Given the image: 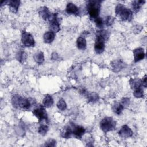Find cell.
Returning a JSON list of instances; mask_svg holds the SVG:
<instances>
[{
	"label": "cell",
	"instance_id": "cell-1",
	"mask_svg": "<svg viewBox=\"0 0 147 147\" xmlns=\"http://www.w3.org/2000/svg\"><path fill=\"white\" fill-rule=\"evenodd\" d=\"M11 103L16 109L28 110L35 104V101L31 98H24L18 95H15L12 97Z\"/></svg>",
	"mask_w": 147,
	"mask_h": 147
},
{
	"label": "cell",
	"instance_id": "cell-2",
	"mask_svg": "<svg viewBox=\"0 0 147 147\" xmlns=\"http://www.w3.org/2000/svg\"><path fill=\"white\" fill-rule=\"evenodd\" d=\"M116 16L123 21H130L133 18V11L123 4H118L115 9Z\"/></svg>",
	"mask_w": 147,
	"mask_h": 147
},
{
	"label": "cell",
	"instance_id": "cell-3",
	"mask_svg": "<svg viewBox=\"0 0 147 147\" xmlns=\"http://www.w3.org/2000/svg\"><path fill=\"white\" fill-rule=\"evenodd\" d=\"M101 2L100 1L98 0H91L87 1L86 5L87 10L91 19L94 20L99 17L101 7Z\"/></svg>",
	"mask_w": 147,
	"mask_h": 147
},
{
	"label": "cell",
	"instance_id": "cell-4",
	"mask_svg": "<svg viewBox=\"0 0 147 147\" xmlns=\"http://www.w3.org/2000/svg\"><path fill=\"white\" fill-rule=\"evenodd\" d=\"M116 126V122L110 117L103 118L100 122V127L104 133L113 130Z\"/></svg>",
	"mask_w": 147,
	"mask_h": 147
},
{
	"label": "cell",
	"instance_id": "cell-5",
	"mask_svg": "<svg viewBox=\"0 0 147 147\" xmlns=\"http://www.w3.org/2000/svg\"><path fill=\"white\" fill-rule=\"evenodd\" d=\"M33 114L35 117H36L39 122L43 120L45 121H48V115L46 110L43 105H40L37 106L32 111Z\"/></svg>",
	"mask_w": 147,
	"mask_h": 147
},
{
	"label": "cell",
	"instance_id": "cell-6",
	"mask_svg": "<svg viewBox=\"0 0 147 147\" xmlns=\"http://www.w3.org/2000/svg\"><path fill=\"white\" fill-rule=\"evenodd\" d=\"M21 42L23 45L27 47H33L35 44V41L33 36L25 30L22 32Z\"/></svg>",
	"mask_w": 147,
	"mask_h": 147
},
{
	"label": "cell",
	"instance_id": "cell-7",
	"mask_svg": "<svg viewBox=\"0 0 147 147\" xmlns=\"http://www.w3.org/2000/svg\"><path fill=\"white\" fill-rule=\"evenodd\" d=\"M59 18L57 17V14L56 13L52 14L51 18L49 21V29L51 31L54 33L58 32L60 30V23L59 21Z\"/></svg>",
	"mask_w": 147,
	"mask_h": 147
},
{
	"label": "cell",
	"instance_id": "cell-8",
	"mask_svg": "<svg viewBox=\"0 0 147 147\" xmlns=\"http://www.w3.org/2000/svg\"><path fill=\"white\" fill-rule=\"evenodd\" d=\"M70 125L72 128V135L76 138L80 139L85 133V129L82 126L76 125L73 123H71Z\"/></svg>",
	"mask_w": 147,
	"mask_h": 147
},
{
	"label": "cell",
	"instance_id": "cell-9",
	"mask_svg": "<svg viewBox=\"0 0 147 147\" xmlns=\"http://www.w3.org/2000/svg\"><path fill=\"white\" fill-rule=\"evenodd\" d=\"M105 41L99 36H96L95 42L94 44V49L97 54L102 53L105 48Z\"/></svg>",
	"mask_w": 147,
	"mask_h": 147
},
{
	"label": "cell",
	"instance_id": "cell-10",
	"mask_svg": "<svg viewBox=\"0 0 147 147\" xmlns=\"http://www.w3.org/2000/svg\"><path fill=\"white\" fill-rule=\"evenodd\" d=\"M119 136L122 138H129L132 136L133 131L131 129L126 125H123L118 131Z\"/></svg>",
	"mask_w": 147,
	"mask_h": 147
},
{
	"label": "cell",
	"instance_id": "cell-11",
	"mask_svg": "<svg viewBox=\"0 0 147 147\" xmlns=\"http://www.w3.org/2000/svg\"><path fill=\"white\" fill-rule=\"evenodd\" d=\"M111 69L114 72H118L125 67V63L121 60H114L110 63Z\"/></svg>",
	"mask_w": 147,
	"mask_h": 147
},
{
	"label": "cell",
	"instance_id": "cell-12",
	"mask_svg": "<svg viewBox=\"0 0 147 147\" xmlns=\"http://www.w3.org/2000/svg\"><path fill=\"white\" fill-rule=\"evenodd\" d=\"M133 55L134 62H138L145 57V54L144 50L142 48H137L133 50Z\"/></svg>",
	"mask_w": 147,
	"mask_h": 147
},
{
	"label": "cell",
	"instance_id": "cell-13",
	"mask_svg": "<svg viewBox=\"0 0 147 147\" xmlns=\"http://www.w3.org/2000/svg\"><path fill=\"white\" fill-rule=\"evenodd\" d=\"M38 14L45 21H49L52 16V14L46 6L40 7L38 10Z\"/></svg>",
	"mask_w": 147,
	"mask_h": 147
},
{
	"label": "cell",
	"instance_id": "cell-14",
	"mask_svg": "<svg viewBox=\"0 0 147 147\" xmlns=\"http://www.w3.org/2000/svg\"><path fill=\"white\" fill-rule=\"evenodd\" d=\"M66 12L69 14H78L79 9L78 7L72 3H68L65 9Z\"/></svg>",
	"mask_w": 147,
	"mask_h": 147
},
{
	"label": "cell",
	"instance_id": "cell-15",
	"mask_svg": "<svg viewBox=\"0 0 147 147\" xmlns=\"http://www.w3.org/2000/svg\"><path fill=\"white\" fill-rule=\"evenodd\" d=\"M60 135L62 137L65 138H69L72 136V128L70 125L65 126L61 131Z\"/></svg>",
	"mask_w": 147,
	"mask_h": 147
},
{
	"label": "cell",
	"instance_id": "cell-16",
	"mask_svg": "<svg viewBox=\"0 0 147 147\" xmlns=\"http://www.w3.org/2000/svg\"><path fill=\"white\" fill-rule=\"evenodd\" d=\"M20 1L18 0H11L8 1V5L9 6L10 10L14 13H16L18 11Z\"/></svg>",
	"mask_w": 147,
	"mask_h": 147
},
{
	"label": "cell",
	"instance_id": "cell-17",
	"mask_svg": "<svg viewBox=\"0 0 147 147\" xmlns=\"http://www.w3.org/2000/svg\"><path fill=\"white\" fill-rule=\"evenodd\" d=\"M130 86L131 87V88L133 90L137 89L138 88L142 87V80L138 78H131L129 80Z\"/></svg>",
	"mask_w": 147,
	"mask_h": 147
},
{
	"label": "cell",
	"instance_id": "cell-18",
	"mask_svg": "<svg viewBox=\"0 0 147 147\" xmlns=\"http://www.w3.org/2000/svg\"><path fill=\"white\" fill-rule=\"evenodd\" d=\"M55 37V34L54 32H53L51 30L47 31L44 34V36H43L44 41V42L47 44L51 43L54 40Z\"/></svg>",
	"mask_w": 147,
	"mask_h": 147
},
{
	"label": "cell",
	"instance_id": "cell-19",
	"mask_svg": "<svg viewBox=\"0 0 147 147\" xmlns=\"http://www.w3.org/2000/svg\"><path fill=\"white\" fill-rule=\"evenodd\" d=\"M145 2V1H134L131 3V7L132 10L134 12L137 13L140 10L141 6Z\"/></svg>",
	"mask_w": 147,
	"mask_h": 147
},
{
	"label": "cell",
	"instance_id": "cell-20",
	"mask_svg": "<svg viewBox=\"0 0 147 147\" xmlns=\"http://www.w3.org/2000/svg\"><path fill=\"white\" fill-rule=\"evenodd\" d=\"M53 104V99L50 95H46L42 100V105L44 107L49 108Z\"/></svg>",
	"mask_w": 147,
	"mask_h": 147
},
{
	"label": "cell",
	"instance_id": "cell-21",
	"mask_svg": "<svg viewBox=\"0 0 147 147\" xmlns=\"http://www.w3.org/2000/svg\"><path fill=\"white\" fill-rule=\"evenodd\" d=\"M76 45L79 49L84 50L87 47L86 40L83 37H79L76 41Z\"/></svg>",
	"mask_w": 147,
	"mask_h": 147
},
{
	"label": "cell",
	"instance_id": "cell-22",
	"mask_svg": "<svg viewBox=\"0 0 147 147\" xmlns=\"http://www.w3.org/2000/svg\"><path fill=\"white\" fill-rule=\"evenodd\" d=\"M123 109H124V106L121 103L116 102L112 106L113 111L117 115L121 114Z\"/></svg>",
	"mask_w": 147,
	"mask_h": 147
},
{
	"label": "cell",
	"instance_id": "cell-23",
	"mask_svg": "<svg viewBox=\"0 0 147 147\" xmlns=\"http://www.w3.org/2000/svg\"><path fill=\"white\" fill-rule=\"evenodd\" d=\"M33 58L37 63L41 64L44 61V55L43 52L41 51L37 52L36 53H34Z\"/></svg>",
	"mask_w": 147,
	"mask_h": 147
},
{
	"label": "cell",
	"instance_id": "cell-24",
	"mask_svg": "<svg viewBox=\"0 0 147 147\" xmlns=\"http://www.w3.org/2000/svg\"><path fill=\"white\" fill-rule=\"evenodd\" d=\"M86 95L87 96V98L88 100V102L94 103L96 102L99 99V96L95 92H92V93H86Z\"/></svg>",
	"mask_w": 147,
	"mask_h": 147
},
{
	"label": "cell",
	"instance_id": "cell-25",
	"mask_svg": "<svg viewBox=\"0 0 147 147\" xmlns=\"http://www.w3.org/2000/svg\"><path fill=\"white\" fill-rule=\"evenodd\" d=\"M96 36L101 37L106 41L109 38L110 34H109V32L106 30H100L96 32Z\"/></svg>",
	"mask_w": 147,
	"mask_h": 147
},
{
	"label": "cell",
	"instance_id": "cell-26",
	"mask_svg": "<svg viewBox=\"0 0 147 147\" xmlns=\"http://www.w3.org/2000/svg\"><path fill=\"white\" fill-rule=\"evenodd\" d=\"M57 107L61 111L65 110L67 109V104L65 100L62 98L60 99L57 103Z\"/></svg>",
	"mask_w": 147,
	"mask_h": 147
},
{
	"label": "cell",
	"instance_id": "cell-27",
	"mask_svg": "<svg viewBox=\"0 0 147 147\" xmlns=\"http://www.w3.org/2000/svg\"><path fill=\"white\" fill-rule=\"evenodd\" d=\"M133 95L137 98H142L144 96V91L142 87L136 89L133 91Z\"/></svg>",
	"mask_w": 147,
	"mask_h": 147
},
{
	"label": "cell",
	"instance_id": "cell-28",
	"mask_svg": "<svg viewBox=\"0 0 147 147\" xmlns=\"http://www.w3.org/2000/svg\"><path fill=\"white\" fill-rule=\"evenodd\" d=\"M17 59L20 62L24 63L26 59V54L24 51H20L17 55Z\"/></svg>",
	"mask_w": 147,
	"mask_h": 147
},
{
	"label": "cell",
	"instance_id": "cell-29",
	"mask_svg": "<svg viewBox=\"0 0 147 147\" xmlns=\"http://www.w3.org/2000/svg\"><path fill=\"white\" fill-rule=\"evenodd\" d=\"M48 130V127L46 125H41L40 126L38 127V132L42 136H44L47 134V131Z\"/></svg>",
	"mask_w": 147,
	"mask_h": 147
},
{
	"label": "cell",
	"instance_id": "cell-30",
	"mask_svg": "<svg viewBox=\"0 0 147 147\" xmlns=\"http://www.w3.org/2000/svg\"><path fill=\"white\" fill-rule=\"evenodd\" d=\"M96 26H98L99 28H102L103 26V21L102 19V18L98 17L94 20Z\"/></svg>",
	"mask_w": 147,
	"mask_h": 147
},
{
	"label": "cell",
	"instance_id": "cell-31",
	"mask_svg": "<svg viewBox=\"0 0 147 147\" xmlns=\"http://www.w3.org/2000/svg\"><path fill=\"white\" fill-rule=\"evenodd\" d=\"M114 21V17L112 16H109L106 17V19L105 20V23L107 26H111L113 24Z\"/></svg>",
	"mask_w": 147,
	"mask_h": 147
},
{
	"label": "cell",
	"instance_id": "cell-32",
	"mask_svg": "<svg viewBox=\"0 0 147 147\" xmlns=\"http://www.w3.org/2000/svg\"><path fill=\"white\" fill-rule=\"evenodd\" d=\"M56 144V140L52 138H50L49 140H48L44 144V146H55Z\"/></svg>",
	"mask_w": 147,
	"mask_h": 147
},
{
	"label": "cell",
	"instance_id": "cell-33",
	"mask_svg": "<svg viewBox=\"0 0 147 147\" xmlns=\"http://www.w3.org/2000/svg\"><path fill=\"white\" fill-rule=\"evenodd\" d=\"M121 103L124 106V107L125 106H128L130 104V99L128 98H123L121 100Z\"/></svg>",
	"mask_w": 147,
	"mask_h": 147
},
{
	"label": "cell",
	"instance_id": "cell-34",
	"mask_svg": "<svg viewBox=\"0 0 147 147\" xmlns=\"http://www.w3.org/2000/svg\"><path fill=\"white\" fill-rule=\"evenodd\" d=\"M146 84H147V83H146V75H145L142 79V86H144L145 88H146Z\"/></svg>",
	"mask_w": 147,
	"mask_h": 147
},
{
	"label": "cell",
	"instance_id": "cell-35",
	"mask_svg": "<svg viewBox=\"0 0 147 147\" xmlns=\"http://www.w3.org/2000/svg\"><path fill=\"white\" fill-rule=\"evenodd\" d=\"M58 57H59V56H58V55L57 54L56 52L52 53V56H51V58H52V60H56V59H58Z\"/></svg>",
	"mask_w": 147,
	"mask_h": 147
}]
</instances>
